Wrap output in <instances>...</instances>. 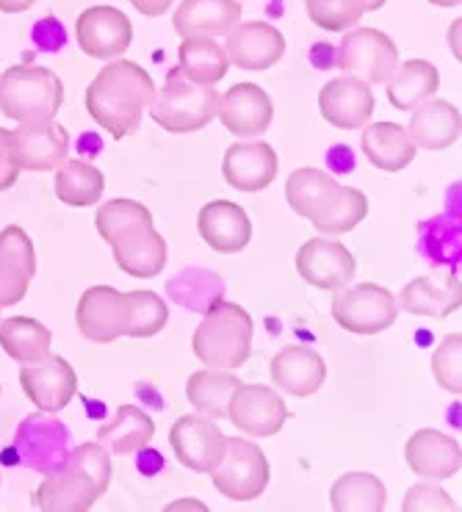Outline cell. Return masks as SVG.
<instances>
[{
	"label": "cell",
	"mask_w": 462,
	"mask_h": 512,
	"mask_svg": "<svg viewBox=\"0 0 462 512\" xmlns=\"http://www.w3.org/2000/svg\"><path fill=\"white\" fill-rule=\"evenodd\" d=\"M153 95V78L142 64L114 59L97 72V78L86 89V111L114 139H125L142 125L144 108L150 106Z\"/></svg>",
	"instance_id": "cell-1"
},
{
	"label": "cell",
	"mask_w": 462,
	"mask_h": 512,
	"mask_svg": "<svg viewBox=\"0 0 462 512\" xmlns=\"http://www.w3.org/2000/svg\"><path fill=\"white\" fill-rule=\"evenodd\" d=\"M111 485V454L103 443H81L56 474L36 490V507L48 512L92 510Z\"/></svg>",
	"instance_id": "cell-2"
},
{
	"label": "cell",
	"mask_w": 462,
	"mask_h": 512,
	"mask_svg": "<svg viewBox=\"0 0 462 512\" xmlns=\"http://www.w3.org/2000/svg\"><path fill=\"white\" fill-rule=\"evenodd\" d=\"M202 316L205 319L197 327L191 346L200 363H205V369L233 371L244 366L252 355V335H255V324L247 310L222 299Z\"/></svg>",
	"instance_id": "cell-3"
},
{
	"label": "cell",
	"mask_w": 462,
	"mask_h": 512,
	"mask_svg": "<svg viewBox=\"0 0 462 512\" xmlns=\"http://www.w3.org/2000/svg\"><path fill=\"white\" fill-rule=\"evenodd\" d=\"M61 103H64V84L48 67L17 64L0 75V111L9 120H56Z\"/></svg>",
	"instance_id": "cell-4"
},
{
	"label": "cell",
	"mask_w": 462,
	"mask_h": 512,
	"mask_svg": "<svg viewBox=\"0 0 462 512\" xmlns=\"http://www.w3.org/2000/svg\"><path fill=\"white\" fill-rule=\"evenodd\" d=\"M219 92L214 86L197 84L186 78L180 70L169 72L166 84L155 89L150 100V117L158 128L169 133H194L202 131L216 117Z\"/></svg>",
	"instance_id": "cell-5"
},
{
	"label": "cell",
	"mask_w": 462,
	"mask_h": 512,
	"mask_svg": "<svg viewBox=\"0 0 462 512\" xmlns=\"http://www.w3.org/2000/svg\"><path fill=\"white\" fill-rule=\"evenodd\" d=\"M12 452L17 460L36 474H56L70 460L72 435L53 413H31L20 421Z\"/></svg>",
	"instance_id": "cell-6"
},
{
	"label": "cell",
	"mask_w": 462,
	"mask_h": 512,
	"mask_svg": "<svg viewBox=\"0 0 462 512\" xmlns=\"http://www.w3.org/2000/svg\"><path fill=\"white\" fill-rule=\"evenodd\" d=\"M211 477H214L216 490L225 499L255 501L269 488L272 468L261 446H255L247 438H227L225 457L216 465Z\"/></svg>",
	"instance_id": "cell-7"
},
{
	"label": "cell",
	"mask_w": 462,
	"mask_h": 512,
	"mask_svg": "<svg viewBox=\"0 0 462 512\" xmlns=\"http://www.w3.org/2000/svg\"><path fill=\"white\" fill-rule=\"evenodd\" d=\"M396 316H399V302L388 288L377 286V283L346 288L332 299V319L346 333H385L388 327H393Z\"/></svg>",
	"instance_id": "cell-8"
},
{
	"label": "cell",
	"mask_w": 462,
	"mask_h": 512,
	"mask_svg": "<svg viewBox=\"0 0 462 512\" xmlns=\"http://www.w3.org/2000/svg\"><path fill=\"white\" fill-rule=\"evenodd\" d=\"M335 64L346 72L363 78L366 84H388L399 67V50L385 31L377 28H355L346 31Z\"/></svg>",
	"instance_id": "cell-9"
},
{
	"label": "cell",
	"mask_w": 462,
	"mask_h": 512,
	"mask_svg": "<svg viewBox=\"0 0 462 512\" xmlns=\"http://www.w3.org/2000/svg\"><path fill=\"white\" fill-rule=\"evenodd\" d=\"M169 443L183 468L194 474H214L216 465L225 457V432L216 427L211 418L180 416L169 429Z\"/></svg>",
	"instance_id": "cell-10"
},
{
	"label": "cell",
	"mask_w": 462,
	"mask_h": 512,
	"mask_svg": "<svg viewBox=\"0 0 462 512\" xmlns=\"http://www.w3.org/2000/svg\"><path fill=\"white\" fill-rule=\"evenodd\" d=\"M227 418L244 435L272 438L288 421V407H285L283 396L269 385L238 382V388L230 396V405H227Z\"/></svg>",
	"instance_id": "cell-11"
},
{
	"label": "cell",
	"mask_w": 462,
	"mask_h": 512,
	"mask_svg": "<svg viewBox=\"0 0 462 512\" xmlns=\"http://www.w3.org/2000/svg\"><path fill=\"white\" fill-rule=\"evenodd\" d=\"M75 39L89 59L111 61L131 48L133 25L128 14L114 6H92V9H83L78 17Z\"/></svg>",
	"instance_id": "cell-12"
},
{
	"label": "cell",
	"mask_w": 462,
	"mask_h": 512,
	"mask_svg": "<svg viewBox=\"0 0 462 512\" xmlns=\"http://www.w3.org/2000/svg\"><path fill=\"white\" fill-rule=\"evenodd\" d=\"M75 322L86 341L111 344L128 330V297L111 286L86 288L75 308Z\"/></svg>",
	"instance_id": "cell-13"
},
{
	"label": "cell",
	"mask_w": 462,
	"mask_h": 512,
	"mask_svg": "<svg viewBox=\"0 0 462 512\" xmlns=\"http://www.w3.org/2000/svg\"><path fill=\"white\" fill-rule=\"evenodd\" d=\"M20 385L31 405L56 416L78 393V374L61 355H48L45 360L20 369Z\"/></svg>",
	"instance_id": "cell-14"
},
{
	"label": "cell",
	"mask_w": 462,
	"mask_h": 512,
	"mask_svg": "<svg viewBox=\"0 0 462 512\" xmlns=\"http://www.w3.org/2000/svg\"><path fill=\"white\" fill-rule=\"evenodd\" d=\"M297 272L321 291H341L355 280L357 261L341 241L310 239L297 252Z\"/></svg>",
	"instance_id": "cell-15"
},
{
	"label": "cell",
	"mask_w": 462,
	"mask_h": 512,
	"mask_svg": "<svg viewBox=\"0 0 462 512\" xmlns=\"http://www.w3.org/2000/svg\"><path fill=\"white\" fill-rule=\"evenodd\" d=\"M12 136L20 167L31 172H53L70 155V133L56 120L17 122Z\"/></svg>",
	"instance_id": "cell-16"
},
{
	"label": "cell",
	"mask_w": 462,
	"mask_h": 512,
	"mask_svg": "<svg viewBox=\"0 0 462 512\" xmlns=\"http://www.w3.org/2000/svg\"><path fill=\"white\" fill-rule=\"evenodd\" d=\"M319 111L332 128L341 131H357L371 120L374 114V92L371 84L355 75L332 78L319 92Z\"/></svg>",
	"instance_id": "cell-17"
},
{
	"label": "cell",
	"mask_w": 462,
	"mask_h": 512,
	"mask_svg": "<svg viewBox=\"0 0 462 512\" xmlns=\"http://www.w3.org/2000/svg\"><path fill=\"white\" fill-rule=\"evenodd\" d=\"M216 117L238 139H252L269 131L274 120L272 97L255 84H236L219 97Z\"/></svg>",
	"instance_id": "cell-18"
},
{
	"label": "cell",
	"mask_w": 462,
	"mask_h": 512,
	"mask_svg": "<svg viewBox=\"0 0 462 512\" xmlns=\"http://www.w3.org/2000/svg\"><path fill=\"white\" fill-rule=\"evenodd\" d=\"M227 61L247 72L272 70L285 53V36L269 23H238L225 42Z\"/></svg>",
	"instance_id": "cell-19"
},
{
	"label": "cell",
	"mask_w": 462,
	"mask_h": 512,
	"mask_svg": "<svg viewBox=\"0 0 462 512\" xmlns=\"http://www.w3.org/2000/svg\"><path fill=\"white\" fill-rule=\"evenodd\" d=\"M114 250V261L125 274L150 280L164 272L166 266V241L153 227V222L125 227L114 239L108 241Z\"/></svg>",
	"instance_id": "cell-20"
},
{
	"label": "cell",
	"mask_w": 462,
	"mask_h": 512,
	"mask_svg": "<svg viewBox=\"0 0 462 512\" xmlns=\"http://www.w3.org/2000/svg\"><path fill=\"white\" fill-rule=\"evenodd\" d=\"M404 460L415 477L429 479V482L457 477L462 465L460 441L438 429H415L404 446Z\"/></svg>",
	"instance_id": "cell-21"
},
{
	"label": "cell",
	"mask_w": 462,
	"mask_h": 512,
	"mask_svg": "<svg viewBox=\"0 0 462 512\" xmlns=\"http://www.w3.org/2000/svg\"><path fill=\"white\" fill-rule=\"evenodd\" d=\"M34 274V241L23 227L9 225L0 233V305H20Z\"/></svg>",
	"instance_id": "cell-22"
},
{
	"label": "cell",
	"mask_w": 462,
	"mask_h": 512,
	"mask_svg": "<svg viewBox=\"0 0 462 512\" xmlns=\"http://www.w3.org/2000/svg\"><path fill=\"white\" fill-rule=\"evenodd\" d=\"M222 175L238 191H263L277 178V153L266 142L230 144L222 161Z\"/></svg>",
	"instance_id": "cell-23"
},
{
	"label": "cell",
	"mask_w": 462,
	"mask_h": 512,
	"mask_svg": "<svg viewBox=\"0 0 462 512\" xmlns=\"http://www.w3.org/2000/svg\"><path fill=\"white\" fill-rule=\"evenodd\" d=\"M197 227H200L202 241L222 255L247 250V244L252 241V222L247 211L230 200H214V203L202 205Z\"/></svg>",
	"instance_id": "cell-24"
},
{
	"label": "cell",
	"mask_w": 462,
	"mask_h": 512,
	"mask_svg": "<svg viewBox=\"0 0 462 512\" xmlns=\"http://www.w3.org/2000/svg\"><path fill=\"white\" fill-rule=\"evenodd\" d=\"M402 308L413 316L446 319L462 305V288L457 272H435L415 277L402 288Z\"/></svg>",
	"instance_id": "cell-25"
},
{
	"label": "cell",
	"mask_w": 462,
	"mask_h": 512,
	"mask_svg": "<svg viewBox=\"0 0 462 512\" xmlns=\"http://www.w3.org/2000/svg\"><path fill=\"white\" fill-rule=\"evenodd\" d=\"M341 194H344V186L338 180L313 167H302L297 172H291V178L285 183L288 205L310 222H319V219L330 214L335 203L341 200Z\"/></svg>",
	"instance_id": "cell-26"
},
{
	"label": "cell",
	"mask_w": 462,
	"mask_h": 512,
	"mask_svg": "<svg viewBox=\"0 0 462 512\" xmlns=\"http://www.w3.org/2000/svg\"><path fill=\"white\" fill-rule=\"evenodd\" d=\"M327 363L310 346H285L272 360V380L291 396H313L324 385Z\"/></svg>",
	"instance_id": "cell-27"
},
{
	"label": "cell",
	"mask_w": 462,
	"mask_h": 512,
	"mask_svg": "<svg viewBox=\"0 0 462 512\" xmlns=\"http://www.w3.org/2000/svg\"><path fill=\"white\" fill-rule=\"evenodd\" d=\"M241 23L238 0H180L172 14V25L186 36H227Z\"/></svg>",
	"instance_id": "cell-28"
},
{
	"label": "cell",
	"mask_w": 462,
	"mask_h": 512,
	"mask_svg": "<svg viewBox=\"0 0 462 512\" xmlns=\"http://www.w3.org/2000/svg\"><path fill=\"white\" fill-rule=\"evenodd\" d=\"M460 131V108L451 106L446 100H424L421 106H415L413 120L407 128L415 147H424L429 153H438V150L457 144Z\"/></svg>",
	"instance_id": "cell-29"
},
{
	"label": "cell",
	"mask_w": 462,
	"mask_h": 512,
	"mask_svg": "<svg viewBox=\"0 0 462 512\" xmlns=\"http://www.w3.org/2000/svg\"><path fill=\"white\" fill-rule=\"evenodd\" d=\"M360 150L377 169L385 172H402L415 158V144L410 133L396 122H371L363 125Z\"/></svg>",
	"instance_id": "cell-30"
},
{
	"label": "cell",
	"mask_w": 462,
	"mask_h": 512,
	"mask_svg": "<svg viewBox=\"0 0 462 512\" xmlns=\"http://www.w3.org/2000/svg\"><path fill=\"white\" fill-rule=\"evenodd\" d=\"M225 291L227 286L222 274L211 272V269H200V266H186L175 277L166 280L169 299L180 308L194 310V313H205V310L214 308L216 302L225 299Z\"/></svg>",
	"instance_id": "cell-31"
},
{
	"label": "cell",
	"mask_w": 462,
	"mask_h": 512,
	"mask_svg": "<svg viewBox=\"0 0 462 512\" xmlns=\"http://www.w3.org/2000/svg\"><path fill=\"white\" fill-rule=\"evenodd\" d=\"M155 435L153 418L144 413L142 407L122 405L114 413V418L100 427L97 443H103L108 452L133 454L139 449H147Z\"/></svg>",
	"instance_id": "cell-32"
},
{
	"label": "cell",
	"mask_w": 462,
	"mask_h": 512,
	"mask_svg": "<svg viewBox=\"0 0 462 512\" xmlns=\"http://www.w3.org/2000/svg\"><path fill=\"white\" fill-rule=\"evenodd\" d=\"M50 341H53V335L48 327L31 316H14V319L0 322V346L20 366H31V363L48 358Z\"/></svg>",
	"instance_id": "cell-33"
},
{
	"label": "cell",
	"mask_w": 462,
	"mask_h": 512,
	"mask_svg": "<svg viewBox=\"0 0 462 512\" xmlns=\"http://www.w3.org/2000/svg\"><path fill=\"white\" fill-rule=\"evenodd\" d=\"M438 86L440 75L435 64L424 59H410L404 61L402 67H396V72L388 78V100L393 108L410 111L429 97H435Z\"/></svg>",
	"instance_id": "cell-34"
},
{
	"label": "cell",
	"mask_w": 462,
	"mask_h": 512,
	"mask_svg": "<svg viewBox=\"0 0 462 512\" xmlns=\"http://www.w3.org/2000/svg\"><path fill=\"white\" fill-rule=\"evenodd\" d=\"M178 59V70L191 81L205 86L219 84L227 75V67H230L225 48L216 42L214 36H186L180 42Z\"/></svg>",
	"instance_id": "cell-35"
},
{
	"label": "cell",
	"mask_w": 462,
	"mask_h": 512,
	"mask_svg": "<svg viewBox=\"0 0 462 512\" xmlns=\"http://www.w3.org/2000/svg\"><path fill=\"white\" fill-rule=\"evenodd\" d=\"M330 504L335 512H380L388 504V490L377 474L352 471L332 482Z\"/></svg>",
	"instance_id": "cell-36"
},
{
	"label": "cell",
	"mask_w": 462,
	"mask_h": 512,
	"mask_svg": "<svg viewBox=\"0 0 462 512\" xmlns=\"http://www.w3.org/2000/svg\"><path fill=\"white\" fill-rule=\"evenodd\" d=\"M238 377L227 369H202L194 371L186 385L191 407L205 418H227L230 396L238 388Z\"/></svg>",
	"instance_id": "cell-37"
},
{
	"label": "cell",
	"mask_w": 462,
	"mask_h": 512,
	"mask_svg": "<svg viewBox=\"0 0 462 512\" xmlns=\"http://www.w3.org/2000/svg\"><path fill=\"white\" fill-rule=\"evenodd\" d=\"M106 191V178L103 172L89 164V161H81V158H67L64 164L56 172V197H59L64 205H72V208H89L95 205Z\"/></svg>",
	"instance_id": "cell-38"
},
{
	"label": "cell",
	"mask_w": 462,
	"mask_h": 512,
	"mask_svg": "<svg viewBox=\"0 0 462 512\" xmlns=\"http://www.w3.org/2000/svg\"><path fill=\"white\" fill-rule=\"evenodd\" d=\"M128 297V330L125 335L131 338H153L169 322L166 302L155 291H131Z\"/></svg>",
	"instance_id": "cell-39"
},
{
	"label": "cell",
	"mask_w": 462,
	"mask_h": 512,
	"mask_svg": "<svg viewBox=\"0 0 462 512\" xmlns=\"http://www.w3.org/2000/svg\"><path fill=\"white\" fill-rule=\"evenodd\" d=\"M366 12V0H308L310 23L330 34L355 28Z\"/></svg>",
	"instance_id": "cell-40"
},
{
	"label": "cell",
	"mask_w": 462,
	"mask_h": 512,
	"mask_svg": "<svg viewBox=\"0 0 462 512\" xmlns=\"http://www.w3.org/2000/svg\"><path fill=\"white\" fill-rule=\"evenodd\" d=\"M368 216V197L363 191L349 189L344 186V194H341V200L335 203L330 214L319 219V222H313V227L319 230V233H330V236H344V233H352L363 219Z\"/></svg>",
	"instance_id": "cell-41"
},
{
	"label": "cell",
	"mask_w": 462,
	"mask_h": 512,
	"mask_svg": "<svg viewBox=\"0 0 462 512\" xmlns=\"http://www.w3.org/2000/svg\"><path fill=\"white\" fill-rule=\"evenodd\" d=\"M139 222H153V214L147 205L136 203V200H111L103 208H97L95 216V227L103 241H111L125 227L139 225Z\"/></svg>",
	"instance_id": "cell-42"
},
{
	"label": "cell",
	"mask_w": 462,
	"mask_h": 512,
	"mask_svg": "<svg viewBox=\"0 0 462 512\" xmlns=\"http://www.w3.org/2000/svg\"><path fill=\"white\" fill-rule=\"evenodd\" d=\"M432 374L440 388H446L454 396L462 393V335H446L432 355Z\"/></svg>",
	"instance_id": "cell-43"
},
{
	"label": "cell",
	"mask_w": 462,
	"mask_h": 512,
	"mask_svg": "<svg viewBox=\"0 0 462 512\" xmlns=\"http://www.w3.org/2000/svg\"><path fill=\"white\" fill-rule=\"evenodd\" d=\"M402 510L407 512H427V510H457V501L438 485H413L404 493Z\"/></svg>",
	"instance_id": "cell-44"
},
{
	"label": "cell",
	"mask_w": 462,
	"mask_h": 512,
	"mask_svg": "<svg viewBox=\"0 0 462 512\" xmlns=\"http://www.w3.org/2000/svg\"><path fill=\"white\" fill-rule=\"evenodd\" d=\"M20 158H17V150H14V136L12 131L0 128V191L12 189L17 178H20Z\"/></svg>",
	"instance_id": "cell-45"
},
{
	"label": "cell",
	"mask_w": 462,
	"mask_h": 512,
	"mask_svg": "<svg viewBox=\"0 0 462 512\" xmlns=\"http://www.w3.org/2000/svg\"><path fill=\"white\" fill-rule=\"evenodd\" d=\"M34 42L42 50H48V53H56V50L64 48V42H67V34H64V28L56 17H45L42 23L34 28Z\"/></svg>",
	"instance_id": "cell-46"
},
{
	"label": "cell",
	"mask_w": 462,
	"mask_h": 512,
	"mask_svg": "<svg viewBox=\"0 0 462 512\" xmlns=\"http://www.w3.org/2000/svg\"><path fill=\"white\" fill-rule=\"evenodd\" d=\"M131 3L133 9L139 14H144V17H161V14L172 9L175 0H131Z\"/></svg>",
	"instance_id": "cell-47"
},
{
	"label": "cell",
	"mask_w": 462,
	"mask_h": 512,
	"mask_svg": "<svg viewBox=\"0 0 462 512\" xmlns=\"http://www.w3.org/2000/svg\"><path fill=\"white\" fill-rule=\"evenodd\" d=\"M36 0H0V12L3 14H23L34 6Z\"/></svg>",
	"instance_id": "cell-48"
},
{
	"label": "cell",
	"mask_w": 462,
	"mask_h": 512,
	"mask_svg": "<svg viewBox=\"0 0 462 512\" xmlns=\"http://www.w3.org/2000/svg\"><path fill=\"white\" fill-rule=\"evenodd\" d=\"M432 6H440V9H454V6H460V0H429Z\"/></svg>",
	"instance_id": "cell-49"
},
{
	"label": "cell",
	"mask_w": 462,
	"mask_h": 512,
	"mask_svg": "<svg viewBox=\"0 0 462 512\" xmlns=\"http://www.w3.org/2000/svg\"><path fill=\"white\" fill-rule=\"evenodd\" d=\"M382 6H385V0H366L368 12H377V9H382Z\"/></svg>",
	"instance_id": "cell-50"
},
{
	"label": "cell",
	"mask_w": 462,
	"mask_h": 512,
	"mask_svg": "<svg viewBox=\"0 0 462 512\" xmlns=\"http://www.w3.org/2000/svg\"><path fill=\"white\" fill-rule=\"evenodd\" d=\"M0 310H3V305H0Z\"/></svg>",
	"instance_id": "cell-51"
}]
</instances>
